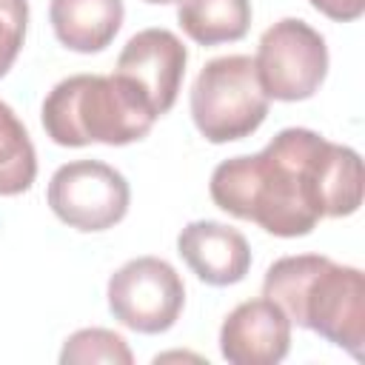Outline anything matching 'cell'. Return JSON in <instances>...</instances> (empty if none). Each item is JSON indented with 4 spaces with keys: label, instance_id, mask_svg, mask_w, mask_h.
<instances>
[{
    "label": "cell",
    "instance_id": "obj_1",
    "mask_svg": "<svg viewBox=\"0 0 365 365\" xmlns=\"http://www.w3.org/2000/svg\"><path fill=\"white\" fill-rule=\"evenodd\" d=\"M362 160L311 128H282L259 154L222 160L211 200L274 237H305L322 217H351L362 205Z\"/></svg>",
    "mask_w": 365,
    "mask_h": 365
},
{
    "label": "cell",
    "instance_id": "obj_2",
    "mask_svg": "<svg viewBox=\"0 0 365 365\" xmlns=\"http://www.w3.org/2000/svg\"><path fill=\"white\" fill-rule=\"evenodd\" d=\"M262 294L299 328L362 359L365 277L359 268L336 265L322 254L282 257L265 271Z\"/></svg>",
    "mask_w": 365,
    "mask_h": 365
},
{
    "label": "cell",
    "instance_id": "obj_3",
    "mask_svg": "<svg viewBox=\"0 0 365 365\" xmlns=\"http://www.w3.org/2000/svg\"><path fill=\"white\" fill-rule=\"evenodd\" d=\"M157 114L145 97L123 77L74 74L60 80L43 100V128L57 145L80 148L91 143L128 145L143 140Z\"/></svg>",
    "mask_w": 365,
    "mask_h": 365
},
{
    "label": "cell",
    "instance_id": "obj_4",
    "mask_svg": "<svg viewBox=\"0 0 365 365\" xmlns=\"http://www.w3.org/2000/svg\"><path fill=\"white\" fill-rule=\"evenodd\" d=\"M268 94L257 66L245 54L214 57L202 66L191 88V117L208 143L251 137L268 117Z\"/></svg>",
    "mask_w": 365,
    "mask_h": 365
},
{
    "label": "cell",
    "instance_id": "obj_5",
    "mask_svg": "<svg viewBox=\"0 0 365 365\" xmlns=\"http://www.w3.org/2000/svg\"><path fill=\"white\" fill-rule=\"evenodd\" d=\"M254 66L268 97L297 103L319 91L328 74V48L314 26L285 17L262 31Z\"/></svg>",
    "mask_w": 365,
    "mask_h": 365
},
{
    "label": "cell",
    "instance_id": "obj_6",
    "mask_svg": "<svg viewBox=\"0 0 365 365\" xmlns=\"http://www.w3.org/2000/svg\"><path fill=\"white\" fill-rule=\"evenodd\" d=\"M185 305L180 274L160 257H137L108 279V311L117 322L140 334L168 331Z\"/></svg>",
    "mask_w": 365,
    "mask_h": 365
},
{
    "label": "cell",
    "instance_id": "obj_7",
    "mask_svg": "<svg viewBox=\"0 0 365 365\" xmlns=\"http://www.w3.org/2000/svg\"><path fill=\"white\" fill-rule=\"evenodd\" d=\"M48 205L77 231L114 228L131 202L125 177L100 160H74L60 165L48 182Z\"/></svg>",
    "mask_w": 365,
    "mask_h": 365
},
{
    "label": "cell",
    "instance_id": "obj_8",
    "mask_svg": "<svg viewBox=\"0 0 365 365\" xmlns=\"http://www.w3.org/2000/svg\"><path fill=\"white\" fill-rule=\"evenodd\" d=\"M185 63H188V51L174 31L143 29L120 51L114 74L128 80L145 97L154 114L163 117L177 103L185 77Z\"/></svg>",
    "mask_w": 365,
    "mask_h": 365
},
{
    "label": "cell",
    "instance_id": "obj_9",
    "mask_svg": "<svg viewBox=\"0 0 365 365\" xmlns=\"http://www.w3.org/2000/svg\"><path fill=\"white\" fill-rule=\"evenodd\" d=\"M291 348V319L271 299L240 302L220 328V351L231 365H277Z\"/></svg>",
    "mask_w": 365,
    "mask_h": 365
},
{
    "label": "cell",
    "instance_id": "obj_10",
    "mask_svg": "<svg viewBox=\"0 0 365 365\" xmlns=\"http://www.w3.org/2000/svg\"><path fill=\"white\" fill-rule=\"evenodd\" d=\"M177 254L205 285H234L251 268L248 240L222 222L194 220L177 237Z\"/></svg>",
    "mask_w": 365,
    "mask_h": 365
},
{
    "label": "cell",
    "instance_id": "obj_11",
    "mask_svg": "<svg viewBox=\"0 0 365 365\" xmlns=\"http://www.w3.org/2000/svg\"><path fill=\"white\" fill-rule=\"evenodd\" d=\"M48 20L57 40L77 51H103L123 26V0H51Z\"/></svg>",
    "mask_w": 365,
    "mask_h": 365
},
{
    "label": "cell",
    "instance_id": "obj_12",
    "mask_svg": "<svg viewBox=\"0 0 365 365\" xmlns=\"http://www.w3.org/2000/svg\"><path fill=\"white\" fill-rule=\"evenodd\" d=\"M182 31L200 46L242 40L251 29V0H177Z\"/></svg>",
    "mask_w": 365,
    "mask_h": 365
},
{
    "label": "cell",
    "instance_id": "obj_13",
    "mask_svg": "<svg viewBox=\"0 0 365 365\" xmlns=\"http://www.w3.org/2000/svg\"><path fill=\"white\" fill-rule=\"evenodd\" d=\"M37 177V154L20 117L0 100V194L14 197L31 188Z\"/></svg>",
    "mask_w": 365,
    "mask_h": 365
},
{
    "label": "cell",
    "instance_id": "obj_14",
    "mask_svg": "<svg viewBox=\"0 0 365 365\" xmlns=\"http://www.w3.org/2000/svg\"><path fill=\"white\" fill-rule=\"evenodd\" d=\"M63 365H86V362H106V365H131L134 354L128 342L108 331V328H83L71 334L60 351Z\"/></svg>",
    "mask_w": 365,
    "mask_h": 365
},
{
    "label": "cell",
    "instance_id": "obj_15",
    "mask_svg": "<svg viewBox=\"0 0 365 365\" xmlns=\"http://www.w3.org/2000/svg\"><path fill=\"white\" fill-rule=\"evenodd\" d=\"M29 23V0H0V77L14 66Z\"/></svg>",
    "mask_w": 365,
    "mask_h": 365
},
{
    "label": "cell",
    "instance_id": "obj_16",
    "mask_svg": "<svg viewBox=\"0 0 365 365\" xmlns=\"http://www.w3.org/2000/svg\"><path fill=\"white\" fill-rule=\"evenodd\" d=\"M319 14L336 20V23H351L356 17H362L365 11V0H308Z\"/></svg>",
    "mask_w": 365,
    "mask_h": 365
},
{
    "label": "cell",
    "instance_id": "obj_17",
    "mask_svg": "<svg viewBox=\"0 0 365 365\" xmlns=\"http://www.w3.org/2000/svg\"><path fill=\"white\" fill-rule=\"evenodd\" d=\"M143 3H154V6H165V3H174V0H143Z\"/></svg>",
    "mask_w": 365,
    "mask_h": 365
}]
</instances>
